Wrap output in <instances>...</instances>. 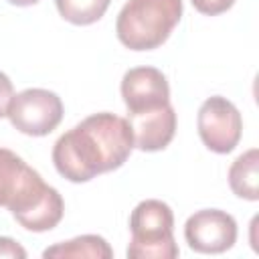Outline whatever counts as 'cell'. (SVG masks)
Here are the masks:
<instances>
[{"mask_svg":"<svg viewBox=\"0 0 259 259\" xmlns=\"http://www.w3.org/2000/svg\"><path fill=\"white\" fill-rule=\"evenodd\" d=\"M134 150L132 125L109 111L93 113L65 132L53 148L57 172L71 182H89L123 166Z\"/></svg>","mask_w":259,"mask_h":259,"instance_id":"1","label":"cell"},{"mask_svg":"<svg viewBox=\"0 0 259 259\" xmlns=\"http://www.w3.org/2000/svg\"><path fill=\"white\" fill-rule=\"evenodd\" d=\"M0 206L32 233L55 229L65 212L59 190L45 184L40 174L8 148H0Z\"/></svg>","mask_w":259,"mask_h":259,"instance_id":"2","label":"cell"},{"mask_svg":"<svg viewBox=\"0 0 259 259\" xmlns=\"http://www.w3.org/2000/svg\"><path fill=\"white\" fill-rule=\"evenodd\" d=\"M182 16V0H127L117 14L115 32L132 51H152L168 40Z\"/></svg>","mask_w":259,"mask_h":259,"instance_id":"3","label":"cell"},{"mask_svg":"<svg viewBox=\"0 0 259 259\" xmlns=\"http://www.w3.org/2000/svg\"><path fill=\"white\" fill-rule=\"evenodd\" d=\"M130 231L132 241L125 251L130 259H174L180 253L172 233V208L162 200H142L130 214Z\"/></svg>","mask_w":259,"mask_h":259,"instance_id":"4","label":"cell"},{"mask_svg":"<svg viewBox=\"0 0 259 259\" xmlns=\"http://www.w3.org/2000/svg\"><path fill=\"white\" fill-rule=\"evenodd\" d=\"M10 123L26 136H47L63 119V101L57 93L40 87H30L16 93L10 101Z\"/></svg>","mask_w":259,"mask_h":259,"instance_id":"5","label":"cell"},{"mask_svg":"<svg viewBox=\"0 0 259 259\" xmlns=\"http://www.w3.org/2000/svg\"><path fill=\"white\" fill-rule=\"evenodd\" d=\"M198 136L202 144L217 154H229L237 148L243 132V119L239 109L221 95L208 97L196 117Z\"/></svg>","mask_w":259,"mask_h":259,"instance_id":"6","label":"cell"},{"mask_svg":"<svg viewBox=\"0 0 259 259\" xmlns=\"http://www.w3.org/2000/svg\"><path fill=\"white\" fill-rule=\"evenodd\" d=\"M184 239L198 253H223L237 241V223L225 210L204 208L188 217Z\"/></svg>","mask_w":259,"mask_h":259,"instance_id":"7","label":"cell"},{"mask_svg":"<svg viewBox=\"0 0 259 259\" xmlns=\"http://www.w3.org/2000/svg\"><path fill=\"white\" fill-rule=\"evenodd\" d=\"M121 97L130 113L164 107L170 103L166 75L156 67H134L121 79Z\"/></svg>","mask_w":259,"mask_h":259,"instance_id":"8","label":"cell"},{"mask_svg":"<svg viewBox=\"0 0 259 259\" xmlns=\"http://www.w3.org/2000/svg\"><path fill=\"white\" fill-rule=\"evenodd\" d=\"M127 121L134 134V148L142 152L164 150L176 132V111L170 103L152 111L127 113Z\"/></svg>","mask_w":259,"mask_h":259,"instance_id":"9","label":"cell"},{"mask_svg":"<svg viewBox=\"0 0 259 259\" xmlns=\"http://www.w3.org/2000/svg\"><path fill=\"white\" fill-rule=\"evenodd\" d=\"M231 190L245 200L259 198V152L255 148L241 154L229 168Z\"/></svg>","mask_w":259,"mask_h":259,"instance_id":"10","label":"cell"},{"mask_svg":"<svg viewBox=\"0 0 259 259\" xmlns=\"http://www.w3.org/2000/svg\"><path fill=\"white\" fill-rule=\"evenodd\" d=\"M42 257H91V259H111L113 249L99 235H81L71 241L57 243L42 251Z\"/></svg>","mask_w":259,"mask_h":259,"instance_id":"11","label":"cell"},{"mask_svg":"<svg viewBox=\"0 0 259 259\" xmlns=\"http://www.w3.org/2000/svg\"><path fill=\"white\" fill-rule=\"evenodd\" d=\"M59 14L71 24H93L97 22L105 10L109 8L111 0H55Z\"/></svg>","mask_w":259,"mask_h":259,"instance_id":"12","label":"cell"},{"mask_svg":"<svg viewBox=\"0 0 259 259\" xmlns=\"http://www.w3.org/2000/svg\"><path fill=\"white\" fill-rule=\"evenodd\" d=\"M190 2L200 14H206V16L223 14L235 4V0H190Z\"/></svg>","mask_w":259,"mask_h":259,"instance_id":"13","label":"cell"},{"mask_svg":"<svg viewBox=\"0 0 259 259\" xmlns=\"http://www.w3.org/2000/svg\"><path fill=\"white\" fill-rule=\"evenodd\" d=\"M12 97H14L12 81L8 79L6 73L0 71V117H6L8 115V107H10Z\"/></svg>","mask_w":259,"mask_h":259,"instance_id":"14","label":"cell"},{"mask_svg":"<svg viewBox=\"0 0 259 259\" xmlns=\"http://www.w3.org/2000/svg\"><path fill=\"white\" fill-rule=\"evenodd\" d=\"M2 257H12V259H24L26 251L22 245H18L10 237H0V259Z\"/></svg>","mask_w":259,"mask_h":259,"instance_id":"15","label":"cell"},{"mask_svg":"<svg viewBox=\"0 0 259 259\" xmlns=\"http://www.w3.org/2000/svg\"><path fill=\"white\" fill-rule=\"evenodd\" d=\"M10 4H14V6H32V4H36L38 0H8Z\"/></svg>","mask_w":259,"mask_h":259,"instance_id":"16","label":"cell"}]
</instances>
